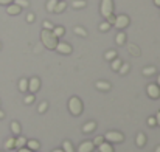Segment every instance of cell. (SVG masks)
<instances>
[{"label": "cell", "instance_id": "6da1fadb", "mask_svg": "<svg viewBox=\"0 0 160 152\" xmlns=\"http://www.w3.org/2000/svg\"><path fill=\"white\" fill-rule=\"evenodd\" d=\"M41 42H42V45H44L45 48L54 50L59 41H58V37L53 34V31H50V30H42V31H41Z\"/></svg>", "mask_w": 160, "mask_h": 152}, {"label": "cell", "instance_id": "7a4b0ae2", "mask_svg": "<svg viewBox=\"0 0 160 152\" xmlns=\"http://www.w3.org/2000/svg\"><path fill=\"white\" fill-rule=\"evenodd\" d=\"M84 110V104L82 101L78 98V96H72L68 100V112L73 115V116H79Z\"/></svg>", "mask_w": 160, "mask_h": 152}, {"label": "cell", "instance_id": "3957f363", "mask_svg": "<svg viewBox=\"0 0 160 152\" xmlns=\"http://www.w3.org/2000/svg\"><path fill=\"white\" fill-rule=\"evenodd\" d=\"M103 137H104V141L110 143V145H113V143H123L124 141V135L121 132H118V130H109Z\"/></svg>", "mask_w": 160, "mask_h": 152}, {"label": "cell", "instance_id": "277c9868", "mask_svg": "<svg viewBox=\"0 0 160 152\" xmlns=\"http://www.w3.org/2000/svg\"><path fill=\"white\" fill-rule=\"evenodd\" d=\"M100 11H101V16L104 19H107L110 14H113V0H101Z\"/></svg>", "mask_w": 160, "mask_h": 152}, {"label": "cell", "instance_id": "5b68a950", "mask_svg": "<svg viewBox=\"0 0 160 152\" xmlns=\"http://www.w3.org/2000/svg\"><path fill=\"white\" fill-rule=\"evenodd\" d=\"M129 23H131L129 16H126V14H120V16H117V17H115V23H113V27H115V28H118V30L121 31V30L128 28V27H129Z\"/></svg>", "mask_w": 160, "mask_h": 152}, {"label": "cell", "instance_id": "8992f818", "mask_svg": "<svg viewBox=\"0 0 160 152\" xmlns=\"http://www.w3.org/2000/svg\"><path fill=\"white\" fill-rule=\"evenodd\" d=\"M146 93H148L149 98H152V100H159L160 98V87L156 84V82L148 84V87H146Z\"/></svg>", "mask_w": 160, "mask_h": 152}, {"label": "cell", "instance_id": "52a82bcc", "mask_svg": "<svg viewBox=\"0 0 160 152\" xmlns=\"http://www.w3.org/2000/svg\"><path fill=\"white\" fill-rule=\"evenodd\" d=\"M39 89H41V79L38 76H33L31 79H28V92L34 95L36 92H39Z\"/></svg>", "mask_w": 160, "mask_h": 152}, {"label": "cell", "instance_id": "ba28073f", "mask_svg": "<svg viewBox=\"0 0 160 152\" xmlns=\"http://www.w3.org/2000/svg\"><path fill=\"white\" fill-rule=\"evenodd\" d=\"M54 50L58 51L59 54H70L73 51V48H72V45L68 42H58V45H56Z\"/></svg>", "mask_w": 160, "mask_h": 152}, {"label": "cell", "instance_id": "9c48e42d", "mask_svg": "<svg viewBox=\"0 0 160 152\" xmlns=\"http://www.w3.org/2000/svg\"><path fill=\"white\" fill-rule=\"evenodd\" d=\"M93 149H95V146H93L92 140H86L78 146V152H93Z\"/></svg>", "mask_w": 160, "mask_h": 152}, {"label": "cell", "instance_id": "30bf717a", "mask_svg": "<svg viewBox=\"0 0 160 152\" xmlns=\"http://www.w3.org/2000/svg\"><path fill=\"white\" fill-rule=\"evenodd\" d=\"M6 12H8L9 16H17V14H20V12H22V8L12 2V3H9V5L6 6Z\"/></svg>", "mask_w": 160, "mask_h": 152}, {"label": "cell", "instance_id": "8fae6325", "mask_svg": "<svg viewBox=\"0 0 160 152\" xmlns=\"http://www.w3.org/2000/svg\"><path fill=\"white\" fill-rule=\"evenodd\" d=\"M95 87H97L100 92H109L112 86H110L109 81H97V82H95Z\"/></svg>", "mask_w": 160, "mask_h": 152}, {"label": "cell", "instance_id": "7c38bea8", "mask_svg": "<svg viewBox=\"0 0 160 152\" xmlns=\"http://www.w3.org/2000/svg\"><path fill=\"white\" fill-rule=\"evenodd\" d=\"M25 148H28L30 151H33V152H38L41 149V143L38 140H27V146Z\"/></svg>", "mask_w": 160, "mask_h": 152}, {"label": "cell", "instance_id": "4fadbf2b", "mask_svg": "<svg viewBox=\"0 0 160 152\" xmlns=\"http://www.w3.org/2000/svg\"><path fill=\"white\" fill-rule=\"evenodd\" d=\"M95 129H97V123H95V121H89V123H86V124L82 126V132H84V134H92Z\"/></svg>", "mask_w": 160, "mask_h": 152}, {"label": "cell", "instance_id": "5bb4252c", "mask_svg": "<svg viewBox=\"0 0 160 152\" xmlns=\"http://www.w3.org/2000/svg\"><path fill=\"white\" fill-rule=\"evenodd\" d=\"M146 140H148L146 135H145L143 132H138V134H137V138H135V145H137L138 148H143V146L146 145Z\"/></svg>", "mask_w": 160, "mask_h": 152}, {"label": "cell", "instance_id": "9a60e30c", "mask_svg": "<svg viewBox=\"0 0 160 152\" xmlns=\"http://www.w3.org/2000/svg\"><path fill=\"white\" fill-rule=\"evenodd\" d=\"M27 146V138L22 137V135H17L16 141H14V148L16 149H20V148H25Z\"/></svg>", "mask_w": 160, "mask_h": 152}, {"label": "cell", "instance_id": "2e32d148", "mask_svg": "<svg viewBox=\"0 0 160 152\" xmlns=\"http://www.w3.org/2000/svg\"><path fill=\"white\" fill-rule=\"evenodd\" d=\"M115 44H117V45H124V44H126V33L118 31V34L115 36Z\"/></svg>", "mask_w": 160, "mask_h": 152}, {"label": "cell", "instance_id": "e0dca14e", "mask_svg": "<svg viewBox=\"0 0 160 152\" xmlns=\"http://www.w3.org/2000/svg\"><path fill=\"white\" fill-rule=\"evenodd\" d=\"M121 64H123V61H121L120 57H115L113 61H110V68H112L113 71H118L120 67H121Z\"/></svg>", "mask_w": 160, "mask_h": 152}, {"label": "cell", "instance_id": "ac0fdd59", "mask_svg": "<svg viewBox=\"0 0 160 152\" xmlns=\"http://www.w3.org/2000/svg\"><path fill=\"white\" fill-rule=\"evenodd\" d=\"M11 132H12L14 135H20L22 127H20V123H19V121H12V123H11Z\"/></svg>", "mask_w": 160, "mask_h": 152}, {"label": "cell", "instance_id": "d6986e66", "mask_svg": "<svg viewBox=\"0 0 160 152\" xmlns=\"http://www.w3.org/2000/svg\"><path fill=\"white\" fill-rule=\"evenodd\" d=\"M86 6H87V2L86 0H73L72 2V8H75V9H82Z\"/></svg>", "mask_w": 160, "mask_h": 152}, {"label": "cell", "instance_id": "ffe728a7", "mask_svg": "<svg viewBox=\"0 0 160 152\" xmlns=\"http://www.w3.org/2000/svg\"><path fill=\"white\" fill-rule=\"evenodd\" d=\"M98 151L100 152H113V146H112L110 143L104 141V143H101V145L98 146Z\"/></svg>", "mask_w": 160, "mask_h": 152}, {"label": "cell", "instance_id": "44dd1931", "mask_svg": "<svg viewBox=\"0 0 160 152\" xmlns=\"http://www.w3.org/2000/svg\"><path fill=\"white\" fill-rule=\"evenodd\" d=\"M52 31H53V34L56 36V37H58V39H59V37H62V36L65 34V28H64V27H61V25L54 27V28L52 30Z\"/></svg>", "mask_w": 160, "mask_h": 152}, {"label": "cell", "instance_id": "7402d4cb", "mask_svg": "<svg viewBox=\"0 0 160 152\" xmlns=\"http://www.w3.org/2000/svg\"><path fill=\"white\" fill-rule=\"evenodd\" d=\"M19 90L20 92H28V79L27 78H22L20 81H19Z\"/></svg>", "mask_w": 160, "mask_h": 152}, {"label": "cell", "instance_id": "603a6c76", "mask_svg": "<svg viewBox=\"0 0 160 152\" xmlns=\"http://www.w3.org/2000/svg\"><path fill=\"white\" fill-rule=\"evenodd\" d=\"M64 152H75L73 149V145H72V141H68V140H65V141H62V148H61Z\"/></svg>", "mask_w": 160, "mask_h": 152}, {"label": "cell", "instance_id": "cb8c5ba5", "mask_svg": "<svg viewBox=\"0 0 160 152\" xmlns=\"http://www.w3.org/2000/svg\"><path fill=\"white\" fill-rule=\"evenodd\" d=\"M65 8H67V3H65V0H58V3H56V8H54V12H62Z\"/></svg>", "mask_w": 160, "mask_h": 152}, {"label": "cell", "instance_id": "d4e9b609", "mask_svg": "<svg viewBox=\"0 0 160 152\" xmlns=\"http://www.w3.org/2000/svg\"><path fill=\"white\" fill-rule=\"evenodd\" d=\"M156 71H157V68H156V67H152V65H151V67H145V68H143V71H142V73H143V75H145V76H152V75H154V73H156Z\"/></svg>", "mask_w": 160, "mask_h": 152}, {"label": "cell", "instance_id": "484cf974", "mask_svg": "<svg viewBox=\"0 0 160 152\" xmlns=\"http://www.w3.org/2000/svg\"><path fill=\"white\" fill-rule=\"evenodd\" d=\"M115 57H117V51L115 50H107L106 53H104V59L109 61V62H110V61H113Z\"/></svg>", "mask_w": 160, "mask_h": 152}, {"label": "cell", "instance_id": "4316f807", "mask_svg": "<svg viewBox=\"0 0 160 152\" xmlns=\"http://www.w3.org/2000/svg\"><path fill=\"white\" fill-rule=\"evenodd\" d=\"M73 33L78 34V36H82V37L87 36V31H86V28H82V27H75V28H73Z\"/></svg>", "mask_w": 160, "mask_h": 152}, {"label": "cell", "instance_id": "83f0119b", "mask_svg": "<svg viewBox=\"0 0 160 152\" xmlns=\"http://www.w3.org/2000/svg\"><path fill=\"white\" fill-rule=\"evenodd\" d=\"M129 70H131V65H129V64H126V62H123V64H121V67H120V70H118V73H120V75H128V73H129Z\"/></svg>", "mask_w": 160, "mask_h": 152}, {"label": "cell", "instance_id": "f1b7e54d", "mask_svg": "<svg viewBox=\"0 0 160 152\" xmlns=\"http://www.w3.org/2000/svg\"><path fill=\"white\" fill-rule=\"evenodd\" d=\"M56 3H58V0H48V2H47V6H45V9H47L48 12H54Z\"/></svg>", "mask_w": 160, "mask_h": 152}, {"label": "cell", "instance_id": "f546056e", "mask_svg": "<svg viewBox=\"0 0 160 152\" xmlns=\"http://www.w3.org/2000/svg\"><path fill=\"white\" fill-rule=\"evenodd\" d=\"M128 50H129V53H131L132 56H140V48H138L137 45H132V44H131V45L128 47Z\"/></svg>", "mask_w": 160, "mask_h": 152}, {"label": "cell", "instance_id": "4dcf8cb0", "mask_svg": "<svg viewBox=\"0 0 160 152\" xmlns=\"http://www.w3.org/2000/svg\"><path fill=\"white\" fill-rule=\"evenodd\" d=\"M92 143H93L95 148H98L101 143H104V137H103V135H98V137H95V138L92 140Z\"/></svg>", "mask_w": 160, "mask_h": 152}, {"label": "cell", "instance_id": "1f68e13d", "mask_svg": "<svg viewBox=\"0 0 160 152\" xmlns=\"http://www.w3.org/2000/svg\"><path fill=\"white\" fill-rule=\"evenodd\" d=\"M14 141H16V138H12V137L8 138V140L5 141V149H8V151H9V149H14Z\"/></svg>", "mask_w": 160, "mask_h": 152}, {"label": "cell", "instance_id": "d6a6232c", "mask_svg": "<svg viewBox=\"0 0 160 152\" xmlns=\"http://www.w3.org/2000/svg\"><path fill=\"white\" fill-rule=\"evenodd\" d=\"M47 110H48V102L42 101L39 104V107H38V112H39V113H44V112H47Z\"/></svg>", "mask_w": 160, "mask_h": 152}, {"label": "cell", "instance_id": "836d02e7", "mask_svg": "<svg viewBox=\"0 0 160 152\" xmlns=\"http://www.w3.org/2000/svg\"><path fill=\"white\" fill-rule=\"evenodd\" d=\"M14 3H16V5H19L22 9L30 6V2H28V0H14Z\"/></svg>", "mask_w": 160, "mask_h": 152}, {"label": "cell", "instance_id": "e575fe53", "mask_svg": "<svg viewBox=\"0 0 160 152\" xmlns=\"http://www.w3.org/2000/svg\"><path fill=\"white\" fill-rule=\"evenodd\" d=\"M34 101H36V96H34L33 93H30V95H27V96L23 98V102H25V104H33Z\"/></svg>", "mask_w": 160, "mask_h": 152}, {"label": "cell", "instance_id": "d590c367", "mask_svg": "<svg viewBox=\"0 0 160 152\" xmlns=\"http://www.w3.org/2000/svg\"><path fill=\"white\" fill-rule=\"evenodd\" d=\"M110 23H107V22H101L100 23V31H103V33H106V31H109L110 30Z\"/></svg>", "mask_w": 160, "mask_h": 152}, {"label": "cell", "instance_id": "8d00e7d4", "mask_svg": "<svg viewBox=\"0 0 160 152\" xmlns=\"http://www.w3.org/2000/svg\"><path fill=\"white\" fill-rule=\"evenodd\" d=\"M53 28H54V25L52 22H48V20H44V22H42V30H50V31H52Z\"/></svg>", "mask_w": 160, "mask_h": 152}, {"label": "cell", "instance_id": "74e56055", "mask_svg": "<svg viewBox=\"0 0 160 152\" xmlns=\"http://www.w3.org/2000/svg\"><path fill=\"white\" fill-rule=\"evenodd\" d=\"M148 126H149V127H154V126H157L156 116H149V118H148Z\"/></svg>", "mask_w": 160, "mask_h": 152}, {"label": "cell", "instance_id": "f35d334b", "mask_svg": "<svg viewBox=\"0 0 160 152\" xmlns=\"http://www.w3.org/2000/svg\"><path fill=\"white\" fill-rule=\"evenodd\" d=\"M34 19H36V16H34L33 12H30V14H27V22H28V23H31V22H34Z\"/></svg>", "mask_w": 160, "mask_h": 152}, {"label": "cell", "instance_id": "ab89813d", "mask_svg": "<svg viewBox=\"0 0 160 152\" xmlns=\"http://www.w3.org/2000/svg\"><path fill=\"white\" fill-rule=\"evenodd\" d=\"M115 17H117V16L110 14V16H109V17L106 19V22H107V23H110V25H113V23H115Z\"/></svg>", "mask_w": 160, "mask_h": 152}, {"label": "cell", "instance_id": "60d3db41", "mask_svg": "<svg viewBox=\"0 0 160 152\" xmlns=\"http://www.w3.org/2000/svg\"><path fill=\"white\" fill-rule=\"evenodd\" d=\"M14 0H0V5H5V6H8L9 3H12Z\"/></svg>", "mask_w": 160, "mask_h": 152}, {"label": "cell", "instance_id": "b9f144b4", "mask_svg": "<svg viewBox=\"0 0 160 152\" xmlns=\"http://www.w3.org/2000/svg\"><path fill=\"white\" fill-rule=\"evenodd\" d=\"M17 152H33V151H30L28 148H20V149H17Z\"/></svg>", "mask_w": 160, "mask_h": 152}, {"label": "cell", "instance_id": "7bdbcfd3", "mask_svg": "<svg viewBox=\"0 0 160 152\" xmlns=\"http://www.w3.org/2000/svg\"><path fill=\"white\" fill-rule=\"evenodd\" d=\"M156 121H157V126H160V110L157 112V115H156Z\"/></svg>", "mask_w": 160, "mask_h": 152}, {"label": "cell", "instance_id": "ee69618b", "mask_svg": "<svg viewBox=\"0 0 160 152\" xmlns=\"http://www.w3.org/2000/svg\"><path fill=\"white\" fill-rule=\"evenodd\" d=\"M5 118V112L3 110H0V120H3Z\"/></svg>", "mask_w": 160, "mask_h": 152}, {"label": "cell", "instance_id": "f6af8a7d", "mask_svg": "<svg viewBox=\"0 0 160 152\" xmlns=\"http://www.w3.org/2000/svg\"><path fill=\"white\" fill-rule=\"evenodd\" d=\"M154 5H156V6H159V8H160V0H154Z\"/></svg>", "mask_w": 160, "mask_h": 152}, {"label": "cell", "instance_id": "bcb514c9", "mask_svg": "<svg viewBox=\"0 0 160 152\" xmlns=\"http://www.w3.org/2000/svg\"><path fill=\"white\" fill-rule=\"evenodd\" d=\"M156 84H157V86H159V87H160V75H159V76H157V82H156Z\"/></svg>", "mask_w": 160, "mask_h": 152}, {"label": "cell", "instance_id": "7dc6e473", "mask_svg": "<svg viewBox=\"0 0 160 152\" xmlns=\"http://www.w3.org/2000/svg\"><path fill=\"white\" fill-rule=\"evenodd\" d=\"M52 152H64V151H62V149H53Z\"/></svg>", "mask_w": 160, "mask_h": 152}, {"label": "cell", "instance_id": "c3c4849f", "mask_svg": "<svg viewBox=\"0 0 160 152\" xmlns=\"http://www.w3.org/2000/svg\"><path fill=\"white\" fill-rule=\"evenodd\" d=\"M154 152H160V145L157 146V148H156V151H154Z\"/></svg>", "mask_w": 160, "mask_h": 152}, {"label": "cell", "instance_id": "681fc988", "mask_svg": "<svg viewBox=\"0 0 160 152\" xmlns=\"http://www.w3.org/2000/svg\"><path fill=\"white\" fill-rule=\"evenodd\" d=\"M0 48H2V44H0Z\"/></svg>", "mask_w": 160, "mask_h": 152}, {"label": "cell", "instance_id": "f907efd6", "mask_svg": "<svg viewBox=\"0 0 160 152\" xmlns=\"http://www.w3.org/2000/svg\"><path fill=\"white\" fill-rule=\"evenodd\" d=\"M0 104H2V102H0Z\"/></svg>", "mask_w": 160, "mask_h": 152}, {"label": "cell", "instance_id": "816d5d0a", "mask_svg": "<svg viewBox=\"0 0 160 152\" xmlns=\"http://www.w3.org/2000/svg\"><path fill=\"white\" fill-rule=\"evenodd\" d=\"M0 152H2V151H0Z\"/></svg>", "mask_w": 160, "mask_h": 152}]
</instances>
